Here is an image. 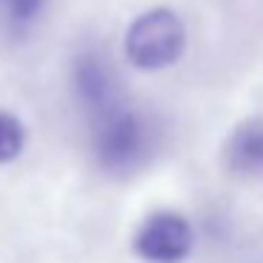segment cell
<instances>
[{
    "mask_svg": "<svg viewBox=\"0 0 263 263\" xmlns=\"http://www.w3.org/2000/svg\"><path fill=\"white\" fill-rule=\"evenodd\" d=\"M184 23L173 9H150L136 17L125 37V54L136 68L159 71L173 65L184 51Z\"/></svg>",
    "mask_w": 263,
    "mask_h": 263,
    "instance_id": "cell-1",
    "label": "cell"
},
{
    "mask_svg": "<svg viewBox=\"0 0 263 263\" xmlns=\"http://www.w3.org/2000/svg\"><path fill=\"white\" fill-rule=\"evenodd\" d=\"M150 150V125L136 110L114 105L110 110L99 114L93 153L105 170L125 173L142 164L144 153Z\"/></svg>",
    "mask_w": 263,
    "mask_h": 263,
    "instance_id": "cell-2",
    "label": "cell"
},
{
    "mask_svg": "<svg viewBox=\"0 0 263 263\" xmlns=\"http://www.w3.org/2000/svg\"><path fill=\"white\" fill-rule=\"evenodd\" d=\"M133 249L150 263H181L193 252V229L176 212H156L139 227Z\"/></svg>",
    "mask_w": 263,
    "mask_h": 263,
    "instance_id": "cell-3",
    "label": "cell"
},
{
    "mask_svg": "<svg viewBox=\"0 0 263 263\" xmlns=\"http://www.w3.org/2000/svg\"><path fill=\"white\" fill-rule=\"evenodd\" d=\"M74 88L77 97L93 108L97 114L110 110L116 102V77L110 71V65L105 63L99 54H82L74 65Z\"/></svg>",
    "mask_w": 263,
    "mask_h": 263,
    "instance_id": "cell-4",
    "label": "cell"
},
{
    "mask_svg": "<svg viewBox=\"0 0 263 263\" xmlns=\"http://www.w3.org/2000/svg\"><path fill=\"white\" fill-rule=\"evenodd\" d=\"M223 161L235 173H263V122L249 119L229 133Z\"/></svg>",
    "mask_w": 263,
    "mask_h": 263,
    "instance_id": "cell-5",
    "label": "cell"
},
{
    "mask_svg": "<svg viewBox=\"0 0 263 263\" xmlns=\"http://www.w3.org/2000/svg\"><path fill=\"white\" fill-rule=\"evenodd\" d=\"M23 142H26V133L20 119L6 114V110H0V164L17 159L20 150H23Z\"/></svg>",
    "mask_w": 263,
    "mask_h": 263,
    "instance_id": "cell-6",
    "label": "cell"
},
{
    "mask_svg": "<svg viewBox=\"0 0 263 263\" xmlns=\"http://www.w3.org/2000/svg\"><path fill=\"white\" fill-rule=\"evenodd\" d=\"M43 3L46 0H0V9L12 20H17V23H29V20H34L40 14Z\"/></svg>",
    "mask_w": 263,
    "mask_h": 263,
    "instance_id": "cell-7",
    "label": "cell"
}]
</instances>
